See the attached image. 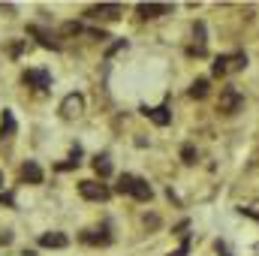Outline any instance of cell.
<instances>
[{"label":"cell","mask_w":259,"mask_h":256,"mask_svg":"<svg viewBox=\"0 0 259 256\" xmlns=\"http://www.w3.org/2000/svg\"><path fill=\"white\" fill-rule=\"evenodd\" d=\"M118 193H127L133 199H139V202H148L154 190H151V184L145 181V178H136V175H121L118 178Z\"/></svg>","instance_id":"6da1fadb"},{"label":"cell","mask_w":259,"mask_h":256,"mask_svg":"<svg viewBox=\"0 0 259 256\" xmlns=\"http://www.w3.org/2000/svg\"><path fill=\"white\" fill-rule=\"evenodd\" d=\"M241 106H244V97L238 94L235 84L220 88V100H217V112H220V115H235Z\"/></svg>","instance_id":"7a4b0ae2"},{"label":"cell","mask_w":259,"mask_h":256,"mask_svg":"<svg viewBox=\"0 0 259 256\" xmlns=\"http://www.w3.org/2000/svg\"><path fill=\"white\" fill-rule=\"evenodd\" d=\"M247 66V55H220L217 61H214V66H211V72L214 75H226V72H235V69H244Z\"/></svg>","instance_id":"3957f363"},{"label":"cell","mask_w":259,"mask_h":256,"mask_svg":"<svg viewBox=\"0 0 259 256\" xmlns=\"http://www.w3.org/2000/svg\"><path fill=\"white\" fill-rule=\"evenodd\" d=\"M78 193H81V199H88V202H106L112 190L106 187V184H97V181H81L78 184Z\"/></svg>","instance_id":"277c9868"},{"label":"cell","mask_w":259,"mask_h":256,"mask_svg":"<svg viewBox=\"0 0 259 256\" xmlns=\"http://www.w3.org/2000/svg\"><path fill=\"white\" fill-rule=\"evenodd\" d=\"M121 12H124V9H121L118 3H97V6H91L84 15L94 18V21H100V18H103V21H115V18H121Z\"/></svg>","instance_id":"5b68a950"},{"label":"cell","mask_w":259,"mask_h":256,"mask_svg":"<svg viewBox=\"0 0 259 256\" xmlns=\"http://www.w3.org/2000/svg\"><path fill=\"white\" fill-rule=\"evenodd\" d=\"M81 112H84V97H81V94H66L64 103H61V118L72 121V118H78Z\"/></svg>","instance_id":"8992f818"},{"label":"cell","mask_w":259,"mask_h":256,"mask_svg":"<svg viewBox=\"0 0 259 256\" xmlns=\"http://www.w3.org/2000/svg\"><path fill=\"white\" fill-rule=\"evenodd\" d=\"M78 241H81V244H91V247L112 244V232H109L106 226H100V229H84V232L78 235Z\"/></svg>","instance_id":"52a82bcc"},{"label":"cell","mask_w":259,"mask_h":256,"mask_svg":"<svg viewBox=\"0 0 259 256\" xmlns=\"http://www.w3.org/2000/svg\"><path fill=\"white\" fill-rule=\"evenodd\" d=\"M21 81H24L27 88H36V91H46V88L52 84V75H49L46 69H24V75H21Z\"/></svg>","instance_id":"ba28073f"},{"label":"cell","mask_w":259,"mask_h":256,"mask_svg":"<svg viewBox=\"0 0 259 256\" xmlns=\"http://www.w3.org/2000/svg\"><path fill=\"white\" fill-rule=\"evenodd\" d=\"M27 33H30V36H36L42 49H61V39H58L55 33H49V30L36 27V24H30V27H27Z\"/></svg>","instance_id":"9c48e42d"},{"label":"cell","mask_w":259,"mask_h":256,"mask_svg":"<svg viewBox=\"0 0 259 256\" xmlns=\"http://www.w3.org/2000/svg\"><path fill=\"white\" fill-rule=\"evenodd\" d=\"M136 12H139L142 18H157V15L172 12V6H169V3H139V6H136Z\"/></svg>","instance_id":"30bf717a"},{"label":"cell","mask_w":259,"mask_h":256,"mask_svg":"<svg viewBox=\"0 0 259 256\" xmlns=\"http://www.w3.org/2000/svg\"><path fill=\"white\" fill-rule=\"evenodd\" d=\"M39 244L42 247H66L69 238H66L64 232H46V235H39Z\"/></svg>","instance_id":"8fae6325"},{"label":"cell","mask_w":259,"mask_h":256,"mask_svg":"<svg viewBox=\"0 0 259 256\" xmlns=\"http://www.w3.org/2000/svg\"><path fill=\"white\" fill-rule=\"evenodd\" d=\"M145 115H148V118H151V121H154L157 127H166V124L172 121V112H169L166 106H157V109H148Z\"/></svg>","instance_id":"7c38bea8"},{"label":"cell","mask_w":259,"mask_h":256,"mask_svg":"<svg viewBox=\"0 0 259 256\" xmlns=\"http://www.w3.org/2000/svg\"><path fill=\"white\" fill-rule=\"evenodd\" d=\"M21 181L39 184V181H42V169H39L36 163H24V166H21Z\"/></svg>","instance_id":"4fadbf2b"},{"label":"cell","mask_w":259,"mask_h":256,"mask_svg":"<svg viewBox=\"0 0 259 256\" xmlns=\"http://www.w3.org/2000/svg\"><path fill=\"white\" fill-rule=\"evenodd\" d=\"M15 136V118L9 109H3V121H0V139H12Z\"/></svg>","instance_id":"5bb4252c"},{"label":"cell","mask_w":259,"mask_h":256,"mask_svg":"<svg viewBox=\"0 0 259 256\" xmlns=\"http://www.w3.org/2000/svg\"><path fill=\"white\" fill-rule=\"evenodd\" d=\"M196 46H190V55H205V24L196 21V33H193Z\"/></svg>","instance_id":"9a60e30c"},{"label":"cell","mask_w":259,"mask_h":256,"mask_svg":"<svg viewBox=\"0 0 259 256\" xmlns=\"http://www.w3.org/2000/svg\"><path fill=\"white\" fill-rule=\"evenodd\" d=\"M94 169H97L100 178H109V175H112V160H109L106 154H100V157H94Z\"/></svg>","instance_id":"2e32d148"},{"label":"cell","mask_w":259,"mask_h":256,"mask_svg":"<svg viewBox=\"0 0 259 256\" xmlns=\"http://www.w3.org/2000/svg\"><path fill=\"white\" fill-rule=\"evenodd\" d=\"M190 97L193 100H205L208 97V78H196L193 84H190Z\"/></svg>","instance_id":"e0dca14e"},{"label":"cell","mask_w":259,"mask_h":256,"mask_svg":"<svg viewBox=\"0 0 259 256\" xmlns=\"http://www.w3.org/2000/svg\"><path fill=\"white\" fill-rule=\"evenodd\" d=\"M181 157H184V163H187V166H193V163H196V148H193V145H184Z\"/></svg>","instance_id":"ac0fdd59"},{"label":"cell","mask_w":259,"mask_h":256,"mask_svg":"<svg viewBox=\"0 0 259 256\" xmlns=\"http://www.w3.org/2000/svg\"><path fill=\"white\" fill-rule=\"evenodd\" d=\"M0 184H3V172H0Z\"/></svg>","instance_id":"d6986e66"}]
</instances>
